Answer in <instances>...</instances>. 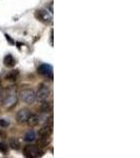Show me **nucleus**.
Listing matches in <instances>:
<instances>
[{"label":"nucleus","instance_id":"obj_1","mask_svg":"<svg viewBox=\"0 0 140 158\" xmlns=\"http://www.w3.org/2000/svg\"><path fill=\"white\" fill-rule=\"evenodd\" d=\"M17 100H18V95H17V91L14 86L7 88L4 92L3 98H2V104L4 108L11 109L13 106H16Z\"/></svg>","mask_w":140,"mask_h":158},{"label":"nucleus","instance_id":"obj_2","mask_svg":"<svg viewBox=\"0 0 140 158\" xmlns=\"http://www.w3.org/2000/svg\"><path fill=\"white\" fill-rule=\"evenodd\" d=\"M19 97L22 102L27 104H33L36 101V93L33 89L25 88L19 92Z\"/></svg>","mask_w":140,"mask_h":158},{"label":"nucleus","instance_id":"obj_3","mask_svg":"<svg viewBox=\"0 0 140 158\" xmlns=\"http://www.w3.org/2000/svg\"><path fill=\"white\" fill-rule=\"evenodd\" d=\"M35 16H36V18L39 20L40 22H42L43 24H51L53 21L52 13L44 9L37 10L36 13H35Z\"/></svg>","mask_w":140,"mask_h":158},{"label":"nucleus","instance_id":"obj_4","mask_svg":"<svg viewBox=\"0 0 140 158\" xmlns=\"http://www.w3.org/2000/svg\"><path fill=\"white\" fill-rule=\"evenodd\" d=\"M23 154L25 157L29 158H37L42 156V151L38 146H34V144H29L25 146L23 149Z\"/></svg>","mask_w":140,"mask_h":158},{"label":"nucleus","instance_id":"obj_5","mask_svg":"<svg viewBox=\"0 0 140 158\" xmlns=\"http://www.w3.org/2000/svg\"><path fill=\"white\" fill-rule=\"evenodd\" d=\"M50 94H51V91H50V88L45 83H41L38 88V91L36 93V100L40 101H47V98L50 97Z\"/></svg>","mask_w":140,"mask_h":158},{"label":"nucleus","instance_id":"obj_6","mask_svg":"<svg viewBox=\"0 0 140 158\" xmlns=\"http://www.w3.org/2000/svg\"><path fill=\"white\" fill-rule=\"evenodd\" d=\"M31 115H32V113H31V111H30L29 109H22V110H20V111L17 112L16 120L20 124L27 123V119H29V117Z\"/></svg>","mask_w":140,"mask_h":158},{"label":"nucleus","instance_id":"obj_7","mask_svg":"<svg viewBox=\"0 0 140 158\" xmlns=\"http://www.w3.org/2000/svg\"><path fill=\"white\" fill-rule=\"evenodd\" d=\"M38 73H39L40 75L50 76V77H52L53 67L51 64H49V63H43V64L38 67Z\"/></svg>","mask_w":140,"mask_h":158},{"label":"nucleus","instance_id":"obj_8","mask_svg":"<svg viewBox=\"0 0 140 158\" xmlns=\"http://www.w3.org/2000/svg\"><path fill=\"white\" fill-rule=\"evenodd\" d=\"M52 141V137L51 135H42V136H39V139H38V147L41 149V148H45L47 147Z\"/></svg>","mask_w":140,"mask_h":158},{"label":"nucleus","instance_id":"obj_9","mask_svg":"<svg viewBox=\"0 0 140 158\" xmlns=\"http://www.w3.org/2000/svg\"><path fill=\"white\" fill-rule=\"evenodd\" d=\"M53 133V123L50 122V123H47L44 127H42L41 129L39 130V136H42V135H52Z\"/></svg>","mask_w":140,"mask_h":158},{"label":"nucleus","instance_id":"obj_10","mask_svg":"<svg viewBox=\"0 0 140 158\" xmlns=\"http://www.w3.org/2000/svg\"><path fill=\"white\" fill-rule=\"evenodd\" d=\"M3 63H4V65L7 68H13L15 65V63H16V61H15V58L13 57L11 54H7V55L4 56Z\"/></svg>","mask_w":140,"mask_h":158},{"label":"nucleus","instance_id":"obj_11","mask_svg":"<svg viewBox=\"0 0 140 158\" xmlns=\"http://www.w3.org/2000/svg\"><path fill=\"white\" fill-rule=\"evenodd\" d=\"M27 122L30 124L31 127H36V126L39 124V122H40V117L37 116V115H34V114H32V115L29 117V119H27Z\"/></svg>","mask_w":140,"mask_h":158},{"label":"nucleus","instance_id":"obj_12","mask_svg":"<svg viewBox=\"0 0 140 158\" xmlns=\"http://www.w3.org/2000/svg\"><path fill=\"white\" fill-rule=\"evenodd\" d=\"M35 139H36V133H35L33 130H30L29 132H27L23 138L24 141H27V142H32V141H34Z\"/></svg>","mask_w":140,"mask_h":158},{"label":"nucleus","instance_id":"obj_13","mask_svg":"<svg viewBox=\"0 0 140 158\" xmlns=\"http://www.w3.org/2000/svg\"><path fill=\"white\" fill-rule=\"evenodd\" d=\"M18 77H19V72L17 70H14V71H12L11 73L7 74L6 78L10 81H16L17 79H18Z\"/></svg>","mask_w":140,"mask_h":158},{"label":"nucleus","instance_id":"obj_14","mask_svg":"<svg viewBox=\"0 0 140 158\" xmlns=\"http://www.w3.org/2000/svg\"><path fill=\"white\" fill-rule=\"evenodd\" d=\"M10 146H11L12 149H14V150H20V142L16 138L10 139Z\"/></svg>","mask_w":140,"mask_h":158},{"label":"nucleus","instance_id":"obj_15","mask_svg":"<svg viewBox=\"0 0 140 158\" xmlns=\"http://www.w3.org/2000/svg\"><path fill=\"white\" fill-rule=\"evenodd\" d=\"M51 106L50 103H47V101H42V106H41V111L43 113H47V112L51 111Z\"/></svg>","mask_w":140,"mask_h":158},{"label":"nucleus","instance_id":"obj_16","mask_svg":"<svg viewBox=\"0 0 140 158\" xmlns=\"http://www.w3.org/2000/svg\"><path fill=\"white\" fill-rule=\"evenodd\" d=\"M7 152H9V147H7V144H6L4 142H0V153H2V154H7Z\"/></svg>","mask_w":140,"mask_h":158},{"label":"nucleus","instance_id":"obj_17","mask_svg":"<svg viewBox=\"0 0 140 158\" xmlns=\"http://www.w3.org/2000/svg\"><path fill=\"white\" fill-rule=\"evenodd\" d=\"M10 126V121L6 119H0V128H7Z\"/></svg>","mask_w":140,"mask_h":158},{"label":"nucleus","instance_id":"obj_18","mask_svg":"<svg viewBox=\"0 0 140 158\" xmlns=\"http://www.w3.org/2000/svg\"><path fill=\"white\" fill-rule=\"evenodd\" d=\"M0 93H1V91H0Z\"/></svg>","mask_w":140,"mask_h":158}]
</instances>
